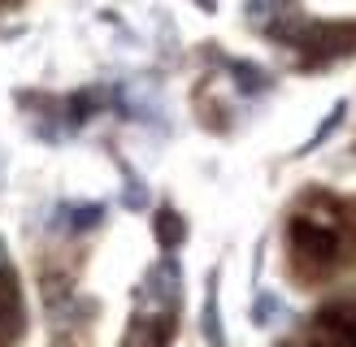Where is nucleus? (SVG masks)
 I'll return each instance as SVG.
<instances>
[{"label":"nucleus","mask_w":356,"mask_h":347,"mask_svg":"<svg viewBox=\"0 0 356 347\" xmlns=\"http://www.w3.org/2000/svg\"><path fill=\"white\" fill-rule=\"evenodd\" d=\"M200 325H204L209 347H226L222 321H218V278H209V295H204V317H200Z\"/></svg>","instance_id":"f257e3e1"},{"label":"nucleus","mask_w":356,"mask_h":347,"mask_svg":"<svg viewBox=\"0 0 356 347\" xmlns=\"http://www.w3.org/2000/svg\"><path fill=\"white\" fill-rule=\"evenodd\" d=\"M156 230H161L165 248H178V239H183V221H178V213H170V208H161V217H156Z\"/></svg>","instance_id":"f03ea898"},{"label":"nucleus","mask_w":356,"mask_h":347,"mask_svg":"<svg viewBox=\"0 0 356 347\" xmlns=\"http://www.w3.org/2000/svg\"><path fill=\"white\" fill-rule=\"evenodd\" d=\"M278 317V300H274V295H261V300H257V312H252V321L257 325H270Z\"/></svg>","instance_id":"7ed1b4c3"},{"label":"nucleus","mask_w":356,"mask_h":347,"mask_svg":"<svg viewBox=\"0 0 356 347\" xmlns=\"http://www.w3.org/2000/svg\"><path fill=\"white\" fill-rule=\"evenodd\" d=\"M100 221V204H74V226H96Z\"/></svg>","instance_id":"20e7f679"},{"label":"nucleus","mask_w":356,"mask_h":347,"mask_svg":"<svg viewBox=\"0 0 356 347\" xmlns=\"http://www.w3.org/2000/svg\"><path fill=\"white\" fill-rule=\"evenodd\" d=\"M0 269H5V252H0Z\"/></svg>","instance_id":"39448f33"}]
</instances>
